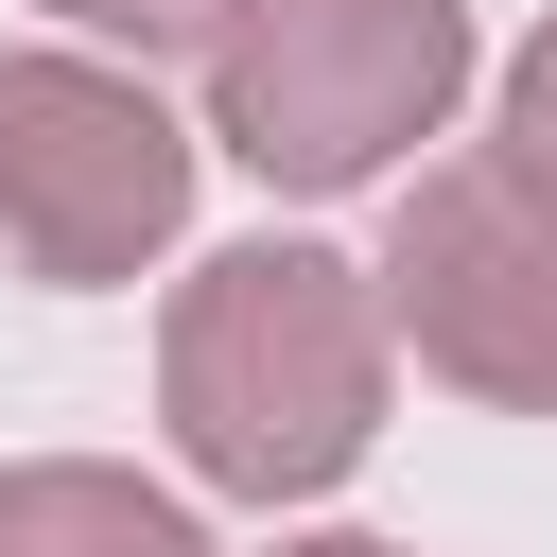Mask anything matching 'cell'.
Returning a JSON list of instances; mask_svg holds the SVG:
<instances>
[{
  "mask_svg": "<svg viewBox=\"0 0 557 557\" xmlns=\"http://www.w3.org/2000/svg\"><path fill=\"white\" fill-rule=\"evenodd\" d=\"M174 226H191V122L104 35L0 52V261L52 296H122L139 261H174Z\"/></svg>",
  "mask_w": 557,
  "mask_h": 557,
  "instance_id": "3957f363",
  "label": "cell"
},
{
  "mask_svg": "<svg viewBox=\"0 0 557 557\" xmlns=\"http://www.w3.org/2000/svg\"><path fill=\"white\" fill-rule=\"evenodd\" d=\"M0 557H209V522L174 487H139L122 453H17L0 470Z\"/></svg>",
  "mask_w": 557,
  "mask_h": 557,
  "instance_id": "5b68a950",
  "label": "cell"
},
{
  "mask_svg": "<svg viewBox=\"0 0 557 557\" xmlns=\"http://www.w3.org/2000/svg\"><path fill=\"white\" fill-rule=\"evenodd\" d=\"M70 35H104V52H209V17L226 0H52Z\"/></svg>",
  "mask_w": 557,
  "mask_h": 557,
  "instance_id": "8992f818",
  "label": "cell"
},
{
  "mask_svg": "<svg viewBox=\"0 0 557 557\" xmlns=\"http://www.w3.org/2000/svg\"><path fill=\"white\" fill-rule=\"evenodd\" d=\"M505 139H522V157L557 174V17H540V35L505 52Z\"/></svg>",
  "mask_w": 557,
  "mask_h": 557,
  "instance_id": "52a82bcc",
  "label": "cell"
},
{
  "mask_svg": "<svg viewBox=\"0 0 557 557\" xmlns=\"http://www.w3.org/2000/svg\"><path fill=\"white\" fill-rule=\"evenodd\" d=\"M383 313H400V348L453 400L557 418V174L522 139L418 157L400 174V226H383Z\"/></svg>",
  "mask_w": 557,
  "mask_h": 557,
  "instance_id": "277c9868",
  "label": "cell"
},
{
  "mask_svg": "<svg viewBox=\"0 0 557 557\" xmlns=\"http://www.w3.org/2000/svg\"><path fill=\"white\" fill-rule=\"evenodd\" d=\"M383 383H400V313H383V261H331V244H226L174 278L157 313V418H174V470L226 487V505H313L383 453Z\"/></svg>",
  "mask_w": 557,
  "mask_h": 557,
  "instance_id": "6da1fadb",
  "label": "cell"
},
{
  "mask_svg": "<svg viewBox=\"0 0 557 557\" xmlns=\"http://www.w3.org/2000/svg\"><path fill=\"white\" fill-rule=\"evenodd\" d=\"M278 557H418V540H366V522H331V540H278Z\"/></svg>",
  "mask_w": 557,
  "mask_h": 557,
  "instance_id": "ba28073f",
  "label": "cell"
},
{
  "mask_svg": "<svg viewBox=\"0 0 557 557\" xmlns=\"http://www.w3.org/2000/svg\"><path fill=\"white\" fill-rule=\"evenodd\" d=\"M470 104V0H226L209 17V157L261 191H383Z\"/></svg>",
  "mask_w": 557,
  "mask_h": 557,
  "instance_id": "7a4b0ae2",
  "label": "cell"
}]
</instances>
